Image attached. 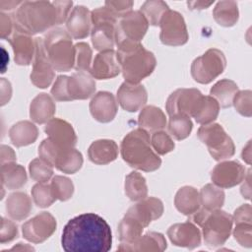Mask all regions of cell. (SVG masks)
<instances>
[{"mask_svg":"<svg viewBox=\"0 0 252 252\" xmlns=\"http://www.w3.org/2000/svg\"><path fill=\"white\" fill-rule=\"evenodd\" d=\"M72 1H24L13 15L14 29L33 35L66 22Z\"/></svg>","mask_w":252,"mask_h":252,"instance_id":"7a4b0ae2","label":"cell"},{"mask_svg":"<svg viewBox=\"0 0 252 252\" xmlns=\"http://www.w3.org/2000/svg\"><path fill=\"white\" fill-rule=\"evenodd\" d=\"M14 51V60L16 64L28 66L32 63L35 53V38L32 35L19 32L14 29L10 37L7 38Z\"/></svg>","mask_w":252,"mask_h":252,"instance_id":"44dd1931","label":"cell"},{"mask_svg":"<svg viewBox=\"0 0 252 252\" xmlns=\"http://www.w3.org/2000/svg\"><path fill=\"white\" fill-rule=\"evenodd\" d=\"M188 220L202 227L205 244L210 248L223 245L232 231V216L220 209L214 211L199 209L189 216Z\"/></svg>","mask_w":252,"mask_h":252,"instance_id":"277c9868","label":"cell"},{"mask_svg":"<svg viewBox=\"0 0 252 252\" xmlns=\"http://www.w3.org/2000/svg\"><path fill=\"white\" fill-rule=\"evenodd\" d=\"M166 247L167 243L163 234L156 231H149L131 243H120L117 250L134 252H160L165 250Z\"/></svg>","mask_w":252,"mask_h":252,"instance_id":"d4e9b609","label":"cell"},{"mask_svg":"<svg viewBox=\"0 0 252 252\" xmlns=\"http://www.w3.org/2000/svg\"><path fill=\"white\" fill-rule=\"evenodd\" d=\"M121 72L120 64L117 59L116 52L105 50L98 52L91 66L90 74L97 80H106L118 76Z\"/></svg>","mask_w":252,"mask_h":252,"instance_id":"7402d4cb","label":"cell"},{"mask_svg":"<svg viewBox=\"0 0 252 252\" xmlns=\"http://www.w3.org/2000/svg\"><path fill=\"white\" fill-rule=\"evenodd\" d=\"M16 160V154L14 150L6 145L1 146V164Z\"/></svg>","mask_w":252,"mask_h":252,"instance_id":"11a10c76","label":"cell"},{"mask_svg":"<svg viewBox=\"0 0 252 252\" xmlns=\"http://www.w3.org/2000/svg\"><path fill=\"white\" fill-rule=\"evenodd\" d=\"M61 244L66 252H106L112 245L111 229L100 216L94 213L82 214L66 223Z\"/></svg>","mask_w":252,"mask_h":252,"instance_id":"6da1fadb","label":"cell"},{"mask_svg":"<svg viewBox=\"0 0 252 252\" xmlns=\"http://www.w3.org/2000/svg\"><path fill=\"white\" fill-rule=\"evenodd\" d=\"M245 174V167L241 163L236 160H225L213 168L211 179L216 186L227 189L241 183Z\"/></svg>","mask_w":252,"mask_h":252,"instance_id":"9a60e30c","label":"cell"},{"mask_svg":"<svg viewBox=\"0 0 252 252\" xmlns=\"http://www.w3.org/2000/svg\"><path fill=\"white\" fill-rule=\"evenodd\" d=\"M47 57L57 72H68L74 68L75 46L68 32L62 28H53L42 37Z\"/></svg>","mask_w":252,"mask_h":252,"instance_id":"8992f818","label":"cell"},{"mask_svg":"<svg viewBox=\"0 0 252 252\" xmlns=\"http://www.w3.org/2000/svg\"><path fill=\"white\" fill-rule=\"evenodd\" d=\"M250 172H251V170L249 169V170L247 171V173L245 174V177H244V179L242 180L243 183H242L241 188H240V192H241L242 196H243L245 199H247V200H249L250 197H251V183H250V181H251V175H250Z\"/></svg>","mask_w":252,"mask_h":252,"instance_id":"9f6ffc18","label":"cell"},{"mask_svg":"<svg viewBox=\"0 0 252 252\" xmlns=\"http://www.w3.org/2000/svg\"><path fill=\"white\" fill-rule=\"evenodd\" d=\"M234 239L243 247L250 248L252 246V223L238 222L232 231Z\"/></svg>","mask_w":252,"mask_h":252,"instance_id":"c3c4849f","label":"cell"},{"mask_svg":"<svg viewBox=\"0 0 252 252\" xmlns=\"http://www.w3.org/2000/svg\"><path fill=\"white\" fill-rule=\"evenodd\" d=\"M92 31L91 38L94 47L100 51L111 50L115 44V27L118 18L105 6L94 9L91 12Z\"/></svg>","mask_w":252,"mask_h":252,"instance_id":"52a82bcc","label":"cell"},{"mask_svg":"<svg viewBox=\"0 0 252 252\" xmlns=\"http://www.w3.org/2000/svg\"><path fill=\"white\" fill-rule=\"evenodd\" d=\"M213 3H214V1H210V2H206V1H191V2H187V5H188V7L191 10H203V9L209 8Z\"/></svg>","mask_w":252,"mask_h":252,"instance_id":"6f0895ef","label":"cell"},{"mask_svg":"<svg viewBox=\"0 0 252 252\" xmlns=\"http://www.w3.org/2000/svg\"><path fill=\"white\" fill-rule=\"evenodd\" d=\"M202 96V93L197 89H177L166 100V112L169 116L185 115L192 117Z\"/></svg>","mask_w":252,"mask_h":252,"instance_id":"7c38bea8","label":"cell"},{"mask_svg":"<svg viewBox=\"0 0 252 252\" xmlns=\"http://www.w3.org/2000/svg\"><path fill=\"white\" fill-rule=\"evenodd\" d=\"M118 110L117 101L109 92L96 93L90 102V112L98 122L107 123L114 119Z\"/></svg>","mask_w":252,"mask_h":252,"instance_id":"603a6c76","label":"cell"},{"mask_svg":"<svg viewBox=\"0 0 252 252\" xmlns=\"http://www.w3.org/2000/svg\"><path fill=\"white\" fill-rule=\"evenodd\" d=\"M88 157L95 164L103 165L110 163L118 157V146L113 140H96L89 147Z\"/></svg>","mask_w":252,"mask_h":252,"instance_id":"484cf974","label":"cell"},{"mask_svg":"<svg viewBox=\"0 0 252 252\" xmlns=\"http://www.w3.org/2000/svg\"><path fill=\"white\" fill-rule=\"evenodd\" d=\"M75 64L74 68L77 71L89 72L91 70L93 51L90 45L86 42H78L75 45Z\"/></svg>","mask_w":252,"mask_h":252,"instance_id":"f6af8a7d","label":"cell"},{"mask_svg":"<svg viewBox=\"0 0 252 252\" xmlns=\"http://www.w3.org/2000/svg\"><path fill=\"white\" fill-rule=\"evenodd\" d=\"M197 136L207 146L210 155L216 160L226 159L235 153L232 139L226 134L220 124L210 123L202 125L198 129Z\"/></svg>","mask_w":252,"mask_h":252,"instance_id":"ba28073f","label":"cell"},{"mask_svg":"<svg viewBox=\"0 0 252 252\" xmlns=\"http://www.w3.org/2000/svg\"><path fill=\"white\" fill-rule=\"evenodd\" d=\"M38 136L37 127L28 120L15 123L9 130V138L12 144L18 148L31 145Z\"/></svg>","mask_w":252,"mask_h":252,"instance_id":"f1b7e54d","label":"cell"},{"mask_svg":"<svg viewBox=\"0 0 252 252\" xmlns=\"http://www.w3.org/2000/svg\"><path fill=\"white\" fill-rule=\"evenodd\" d=\"M237 92L238 87L234 81L222 79L211 88L210 94L219 102L220 107L227 108L232 105L233 98Z\"/></svg>","mask_w":252,"mask_h":252,"instance_id":"836d02e7","label":"cell"},{"mask_svg":"<svg viewBox=\"0 0 252 252\" xmlns=\"http://www.w3.org/2000/svg\"><path fill=\"white\" fill-rule=\"evenodd\" d=\"M225 67L226 58L223 52L217 48H210L194 59L191 65V76L200 84H209L219 77Z\"/></svg>","mask_w":252,"mask_h":252,"instance_id":"30bf717a","label":"cell"},{"mask_svg":"<svg viewBox=\"0 0 252 252\" xmlns=\"http://www.w3.org/2000/svg\"><path fill=\"white\" fill-rule=\"evenodd\" d=\"M160 41L169 46H180L188 41L189 34L182 15L173 10H167L159 24Z\"/></svg>","mask_w":252,"mask_h":252,"instance_id":"8fae6325","label":"cell"},{"mask_svg":"<svg viewBox=\"0 0 252 252\" xmlns=\"http://www.w3.org/2000/svg\"><path fill=\"white\" fill-rule=\"evenodd\" d=\"M66 31L74 39L87 37L92 31L91 11L82 5L74 7L66 20Z\"/></svg>","mask_w":252,"mask_h":252,"instance_id":"cb8c5ba5","label":"cell"},{"mask_svg":"<svg viewBox=\"0 0 252 252\" xmlns=\"http://www.w3.org/2000/svg\"><path fill=\"white\" fill-rule=\"evenodd\" d=\"M116 55L123 78L130 84H139L150 76L157 66L154 53L146 49L142 43L117 48Z\"/></svg>","mask_w":252,"mask_h":252,"instance_id":"5b68a950","label":"cell"},{"mask_svg":"<svg viewBox=\"0 0 252 252\" xmlns=\"http://www.w3.org/2000/svg\"><path fill=\"white\" fill-rule=\"evenodd\" d=\"M167 10H169V8L165 2L161 0H150L142 5L140 12L144 15L149 25L159 26L160 21Z\"/></svg>","mask_w":252,"mask_h":252,"instance_id":"ab89813d","label":"cell"},{"mask_svg":"<svg viewBox=\"0 0 252 252\" xmlns=\"http://www.w3.org/2000/svg\"><path fill=\"white\" fill-rule=\"evenodd\" d=\"M14 31V21L9 15L4 14L3 12L0 14V33L2 38H8L12 34Z\"/></svg>","mask_w":252,"mask_h":252,"instance_id":"f5cc1de1","label":"cell"},{"mask_svg":"<svg viewBox=\"0 0 252 252\" xmlns=\"http://www.w3.org/2000/svg\"><path fill=\"white\" fill-rule=\"evenodd\" d=\"M167 236L175 246L194 249L201 244V231L190 220L174 223L167 229Z\"/></svg>","mask_w":252,"mask_h":252,"instance_id":"ffe728a7","label":"cell"},{"mask_svg":"<svg viewBox=\"0 0 252 252\" xmlns=\"http://www.w3.org/2000/svg\"><path fill=\"white\" fill-rule=\"evenodd\" d=\"M120 152L123 160L133 168L151 172L159 168L161 159L152 149L149 132L137 128L122 140Z\"/></svg>","mask_w":252,"mask_h":252,"instance_id":"3957f363","label":"cell"},{"mask_svg":"<svg viewBox=\"0 0 252 252\" xmlns=\"http://www.w3.org/2000/svg\"><path fill=\"white\" fill-rule=\"evenodd\" d=\"M44 131L47 138L59 149H72L77 144V135L72 125L60 118H52L49 120Z\"/></svg>","mask_w":252,"mask_h":252,"instance_id":"e0dca14e","label":"cell"},{"mask_svg":"<svg viewBox=\"0 0 252 252\" xmlns=\"http://www.w3.org/2000/svg\"><path fill=\"white\" fill-rule=\"evenodd\" d=\"M220 112L219 102L211 95H203L200 99L192 117L197 123L206 125L213 123Z\"/></svg>","mask_w":252,"mask_h":252,"instance_id":"d590c367","label":"cell"},{"mask_svg":"<svg viewBox=\"0 0 252 252\" xmlns=\"http://www.w3.org/2000/svg\"><path fill=\"white\" fill-rule=\"evenodd\" d=\"M18 236V227L16 223L8 219L1 218V228H0V242L2 244L12 241Z\"/></svg>","mask_w":252,"mask_h":252,"instance_id":"681fc988","label":"cell"},{"mask_svg":"<svg viewBox=\"0 0 252 252\" xmlns=\"http://www.w3.org/2000/svg\"><path fill=\"white\" fill-rule=\"evenodd\" d=\"M56 106L52 96L41 93L30 104V117L37 124H44L53 118Z\"/></svg>","mask_w":252,"mask_h":252,"instance_id":"83f0119b","label":"cell"},{"mask_svg":"<svg viewBox=\"0 0 252 252\" xmlns=\"http://www.w3.org/2000/svg\"><path fill=\"white\" fill-rule=\"evenodd\" d=\"M133 1H105L104 6L113 13L118 19L127 15L132 11Z\"/></svg>","mask_w":252,"mask_h":252,"instance_id":"f907efd6","label":"cell"},{"mask_svg":"<svg viewBox=\"0 0 252 252\" xmlns=\"http://www.w3.org/2000/svg\"><path fill=\"white\" fill-rule=\"evenodd\" d=\"M11 250H34L32 246L28 244H23V243H18V245L14 246L11 248Z\"/></svg>","mask_w":252,"mask_h":252,"instance_id":"94428289","label":"cell"},{"mask_svg":"<svg viewBox=\"0 0 252 252\" xmlns=\"http://www.w3.org/2000/svg\"><path fill=\"white\" fill-rule=\"evenodd\" d=\"M233 222H249L252 223V210L249 204H244L238 207L232 217Z\"/></svg>","mask_w":252,"mask_h":252,"instance_id":"816d5d0a","label":"cell"},{"mask_svg":"<svg viewBox=\"0 0 252 252\" xmlns=\"http://www.w3.org/2000/svg\"><path fill=\"white\" fill-rule=\"evenodd\" d=\"M241 158L247 164L251 163V141H248L246 146L243 148Z\"/></svg>","mask_w":252,"mask_h":252,"instance_id":"680465c9","label":"cell"},{"mask_svg":"<svg viewBox=\"0 0 252 252\" xmlns=\"http://www.w3.org/2000/svg\"><path fill=\"white\" fill-rule=\"evenodd\" d=\"M29 171L32 180L39 183H46L53 175V166L39 157L30 162Z\"/></svg>","mask_w":252,"mask_h":252,"instance_id":"b9f144b4","label":"cell"},{"mask_svg":"<svg viewBox=\"0 0 252 252\" xmlns=\"http://www.w3.org/2000/svg\"><path fill=\"white\" fill-rule=\"evenodd\" d=\"M252 93L250 90L238 91L233 98L232 105H234L236 111L245 117H251L252 115Z\"/></svg>","mask_w":252,"mask_h":252,"instance_id":"7dc6e473","label":"cell"},{"mask_svg":"<svg viewBox=\"0 0 252 252\" xmlns=\"http://www.w3.org/2000/svg\"><path fill=\"white\" fill-rule=\"evenodd\" d=\"M151 145L158 155H165L173 151L175 144L171 137L164 131L159 130L153 133L151 137Z\"/></svg>","mask_w":252,"mask_h":252,"instance_id":"bcb514c9","label":"cell"},{"mask_svg":"<svg viewBox=\"0 0 252 252\" xmlns=\"http://www.w3.org/2000/svg\"><path fill=\"white\" fill-rule=\"evenodd\" d=\"M149 28V23L140 11H131L120 18L115 27L117 48L140 44Z\"/></svg>","mask_w":252,"mask_h":252,"instance_id":"9c48e42d","label":"cell"},{"mask_svg":"<svg viewBox=\"0 0 252 252\" xmlns=\"http://www.w3.org/2000/svg\"><path fill=\"white\" fill-rule=\"evenodd\" d=\"M55 218L48 212H41L22 225L25 239L32 243H42L56 230Z\"/></svg>","mask_w":252,"mask_h":252,"instance_id":"4fadbf2b","label":"cell"},{"mask_svg":"<svg viewBox=\"0 0 252 252\" xmlns=\"http://www.w3.org/2000/svg\"><path fill=\"white\" fill-rule=\"evenodd\" d=\"M83 156L76 150L72 149H59L57 148L51 161V165L56 167L63 173L73 174L76 173L83 165Z\"/></svg>","mask_w":252,"mask_h":252,"instance_id":"4316f807","label":"cell"},{"mask_svg":"<svg viewBox=\"0 0 252 252\" xmlns=\"http://www.w3.org/2000/svg\"><path fill=\"white\" fill-rule=\"evenodd\" d=\"M12 94V88L9 81H7L5 78H1V105L6 104Z\"/></svg>","mask_w":252,"mask_h":252,"instance_id":"db71d44e","label":"cell"},{"mask_svg":"<svg viewBox=\"0 0 252 252\" xmlns=\"http://www.w3.org/2000/svg\"><path fill=\"white\" fill-rule=\"evenodd\" d=\"M174 206L178 212L185 216H191L200 209V195L196 188L183 186L175 194Z\"/></svg>","mask_w":252,"mask_h":252,"instance_id":"f546056e","label":"cell"},{"mask_svg":"<svg viewBox=\"0 0 252 252\" xmlns=\"http://www.w3.org/2000/svg\"><path fill=\"white\" fill-rule=\"evenodd\" d=\"M47 57L42 37L35 38V53L31 73L32 83L39 89H45L52 83L55 73Z\"/></svg>","mask_w":252,"mask_h":252,"instance_id":"5bb4252c","label":"cell"},{"mask_svg":"<svg viewBox=\"0 0 252 252\" xmlns=\"http://www.w3.org/2000/svg\"><path fill=\"white\" fill-rule=\"evenodd\" d=\"M193 128V123L190 117L185 115H173L169 116L167 129L169 134L176 140L186 139Z\"/></svg>","mask_w":252,"mask_h":252,"instance_id":"60d3db41","label":"cell"},{"mask_svg":"<svg viewBox=\"0 0 252 252\" xmlns=\"http://www.w3.org/2000/svg\"><path fill=\"white\" fill-rule=\"evenodd\" d=\"M138 124L140 128L147 132H156L165 128L167 121L163 111L155 105H147L142 108L139 117Z\"/></svg>","mask_w":252,"mask_h":252,"instance_id":"4dcf8cb0","label":"cell"},{"mask_svg":"<svg viewBox=\"0 0 252 252\" xmlns=\"http://www.w3.org/2000/svg\"><path fill=\"white\" fill-rule=\"evenodd\" d=\"M148 94L143 85L124 82L117 90V101L128 112H136L146 104Z\"/></svg>","mask_w":252,"mask_h":252,"instance_id":"ac0fdd59","label":"cell"},{"mask_svg":"<svg viewBox=\"0 0 252 252\" xmlns=\"http://www.w3.org/2000/svg\"><path fill=\"white\" fill-rule=\"evenodd\" d=\"M144 226L135 219L124 216L118 224V236L121 243H131L138 239L144 230Z\"/></svg>","mask_w":252,"mask_h":252,"instance_id":"f35d334b","label":"cell"},{"mask_svg":"<svg viewBox=\"0 0 252 252\" xmlns=\"http://www.w3.org/2000/svg\"><path fill=\"white\" fill-rule=\"evenodd\" d=\"M162 213L163 204L159 199L156 197H146L131 206L125 215L135 219L144 227H147L153 220L159 219Z\"/></svg>","mask_w":252,"mask_h":252,"instance_id":"d6986e66","label":"cell"},{"mask_svg":"<svg viewBox=\"0 0 252 252\" xmlns=\"http://www.w3.org/2000/svg\"><path fill=\"white\" fill-rule=\"evenodd\" d=\"M23 2L21 1H0V8L2 11L4 10H12L18 6H20Z\"/></svg>","mask_w":252,"mask_h":252,"instance_id":"91938a15","label":"cell"},{"mask_svg":"<svg viewBox=\"0 0 252 252\" xmlns=\"http://www.w3.org/2000/svg\"><path fill=\"white\" fill-rule=\"evenodd\" d=\"M65 88L67 101L87 99L94 94L95 82L90 73L77 71L71 77L66 76Z\"/></svg>","mask_w":252,"mask_h":252,"instance_id":"2e32d148","label":"cell"},{"mask_svg":"<svg viewBox=\"0 0 252 252\" xmlns=\"http://www.w3.org/2000/svg\"><path fill=\"white\" fill-rule=\"evenodd\" d=\"M32 197L34 204L39 208H47L56 201L51 185L46 183L37 182L33 185L32 189Z\"/></svg>","mask_w":252,"mask_h":252,"instance_id":"ee69618b","label":"cell"},{"mask_svg":"<svg viewBox=\"0 0 252 252\" xmlns=\"http://www.w3.org/2000/svg\"><path fill=\"white\" fill-rule=\"evenodd\" d=\"M32 209L31 198L24 192H14L6 200V212L15 220L26 219Z\"/></svg>","mask_w":252,"mask_h":252,"instance_id":"1f68e13d","label":"cell"},{"mask_svg":"<svg viewBox=\"0 0 252 252\" xmlns=\"http://www.w3.org/2000/svg\"><path fill=\"white\" fill-rule=\"evenodd\" d=\"M213 16L215 21L221 27L234 26L239 18L237 3L230 0L218 2L213 10Z\"/></svg>","mask_w":252,"mask_h":252,"instance_id":"e575fe53","label":"cell"},{"mask_svg":"<svg viewBox=\"0 0 252 252\" xmlns=\"http://www.w3.org/2000/svg\"><path fill=\"white\" fill-rule=\"evenodd\" d=\"M51 188L56 200L67 201L74 193V185L70 178L62 175H55L51 179Z\"/></svg>","mask_w":252,"mask_h":252,"instance_id":"7bdbcfd3","label":"cell"},{"mask_svg":"<svg viewBox=\"0 0 252 252\" xmlns=\"http://www.w3.org/2000/svg\"><path fill=\"white\" fill-rule=\"evenodd\" d=\"M200 202L203 208L207 211L220 209L224 203V192L221 188L213 183L206 184L199 192Z\"/></svg>","mask_w":252,"mask_h":252,"instance_id":"74e56055","label":"cell"},{"mask_svg":"<svg viewBox=\"0 0 252 252\" xmlns=\"http://www.w3.org/2000/svg\"><path fill=\"white\" fill-rule=\"evenodd\" d=\"M125 194L132 201H141L148 196L145 177L138 171L130 172L125 178Z\"/></svg>","mask_w":252,"mask_h":252,"instance_id":"8d00e7d4","label":"cell"},{"mask_svg":"<svg viewBox=\"0 0 252 252\" xmlns=\"http://www.w3.org/2000/svg\"><path fill=\"white\" fill-rule=\"evenodd\" d=\"M27 182V173L24 166L15 161L1 164V183L9 190L22 188Z\"/></svg>","mask_w":252,"mask_h":252,"instance_id":"d6a6232c","label":"cell"}]
</instances>
